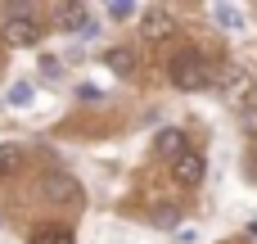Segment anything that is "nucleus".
Returning <instances> with one entry per match:
<instances>
[{"label": "nucleus", "mask_w": 257, "mask_h": 244, "mask_svg": "<svg viewBox=\"0 0 257 244\" xmlns=\"http://www.w3.org/2000/svg\"><path fill=\"white\" fill-rule=\"evenodd\" d=\"M104 63H108L113 72H131V68H136V54H131L126 45H117V50H108V54H104Z\"/></svg>", "instance_id": "9d476101"}, {"label": "nucleus", "mask_w": 257, "mask_h": 244, "mask_svg": "<svg viewBox=\"0 0 257 244\" xmlns=\"http://www.w3.org/2000/svg\"><path fill=\"white\" fill-rule=\"evenodd\" d=\"M212 18H217L226 32H239V27H244V14H239L235 5H212Z\"/></svg>", "instance_id": "1a4fd4ad"}, {"label": "nucleus", "mask_w": 257, "mask_h": 244, "mask_svg": "<svg viewBox=\"0 0 257 244\" xmlns=\"http://www.w3.org/2000/svg\"><path fill=\"white\" fill-rule=\"evenodd\" d=\"M244 127H248V131H253V136H257V100H253V104H248V109H244Z\"/></svg>", "instance_id": "4468645a"}, {"label": "nucleus", "mask_w": 257, "mask_h": 244, "mask_svg": "<svg viewBox=\"0 0 257 244\" xmlns=\"http://www.w3.org/2000/svg\"><path fill=\"white\" fill-rule=\"evenodd\" d=\"M158 154H163L167 163H176L181 154H190V140H185V131H163V136H158Z\"/></svg>", "instance_id": "0eeeda50"}, {"label": "nucleus", "mask_w": 257, "mask_h": 244, "mask_svg": "<svg viewBox=\"0 0 257 244\" xmlns=\"http://www.w3.org/2000/svg\"><path fill=\"white\" fill-rule=\"evenodd\" d=\"M32 244H72V235H68V231H36Z\"/></svg>", "instance_id": "9b49d317"}, {"label": "nucleus", "mask_w": 257, "mask_h": 244, "mask_svg": "<svg viewBox=\"0 0 257 244\" xmlns=\"http://www.w3.org/2000/svg\"><path fill=\"white\" fill-rule=\"evenodd\" d=\"M203 172H208V168H203V154H194V149H190V154H181V158L172 163V177H176L181 186H199V181H203Z\"/></svg>", "instance_id": "423d86ee"}, {"label": "nucleus", "mask_w": 257, "mask_h": 244, "mask_svg": "<svg viewBox=\"0 0 257 244\" xmlns=\"http://www.w3.org/2000/svg\"><path fill=\"white\" fill-rule=\"evenodd\" d=\"M154 222H158V226H176L181 213H176V208H154Z\"/></svg>", "instance_id": "f8f14e48"}, {"label": "nucleus", "mask_w": 257, "mask_h": 244, "mask_svg": "<svg viewBox=\"0 0 257 244\" xmlns=\"http://www.w3.org/2000/svg\"><path fill=\"white\" fill-rule=\"evenodd\" d=\"M212 77H217V68H212V59H208L199 45H181V50L167 59V82H172L176 91H208Z\"/></svg>", "instance_id": "f257e3e1"}, {"label": "nucleus", "mask_w": 257, "mask_h": 244, "mask_svg": "<svg viewBox=\"0 0 257 244\" xmlns=\"http://www.w3.org/2000/svg\"><path fill=\"white\" fill-rule=\"evenodd\" d=\"M27 100H32V86H27V82H18V86L9 91V104H27Z\"/></svg>", "instance_id": "ddd939ff"}, {"label": "nucleus", "mask_w": 257, "mask_h": 244, "mask_svg": "<svg viewBox=\"0 0 257 244\" xmlns=\"http://www.w3.org/2000/svg\"><path fill=\"white\" fill-rule=\"evenodd\" d=\"M253 149H257V145H253Z\"/></svg>", "instance_id": "dca6fc26"}, {"label": "nucleus", "mask_w": 257, "mask_h": 244, "mask_svg": "<svg viewBox=\"0 0 257 244\" xmlns=\"http://www.w3.org/2000/svg\"><path fill=\"white\" fill-rule=\"evenodd\" d=\"M41 195H45V204H54V208H81V181L77 177H68V172H45L41 177Z\"/></svg>", "instance_id": "f03ea898"}, {"label": "nucleus", "mask_w": 257, "mask_h": 244, "mask_svg": "<svg viewBox=\"0 0 257 244\" xmlns=\"http://www.w3.org/2000/svg\"><path fill=\"white\" fill-rule=\"evenodd\" d=\"M108 14H113V18H131V14H136V5H108Z\"/></svg>", "instance_id": "2eb2a0df"}, {"label": "nucleus", "mask_w": 257, "mask_h": 244, "mask_svg": "<svg viewBox=\"0 0 257 244\" xmlns=\"http://www.w3.org/2000/svg\"><path fill=\"white\" fill-rule=\"evenodd\" d=\"M140 32H145V41H167V36L176 32V14L163 9V5H149V9L140 14Z\"/></svg>", "instance_id": "7ed1b4c3"}, {"label": "nucleus", "mask_w": 257, "mask_h": 244, "mask_svg": "<svg viewBox=\"0 0 257 244\" xmlns=\"http://www.w3.org/2000/svg\"><path fill=\"white\" fill-rule=\"evenodd\" d=\"M54 18H59L68 32H77V36H95V18L86 14V5H59Z\"/></svg>", "instance_id": "39448f33"}, {"label": "nucleus", "mask_w": 257, "mask_h": 244, "mask_svg": "<svg viewBox=\"0 0 257 244\" xmlns=\"http://www.w3.org/2000/svg\"><path fill=\"white\" fill-rule=\"evenodd\" d=\"M23 163H27L23 145H0V177H18V172H23Z\"/></svg>", "instance_id": "6e6552de"}, {"label": "nucleus", "mask_w": 257, "mask_h": 244, "mask_svg": "<svg viewBox=\"0 0 257 244\" xmlns=\"http://www.w3.org/2000/svg\"><path fill=\"white\" fill-rule=\"evenodd\" d=\"M0 32H5V41H9V45H36V41H41L36 18H32V14H23V9H14V14L5 18V27H0Z\"/></svg>", "instance_id": "20e7f679"}]
</instances>
